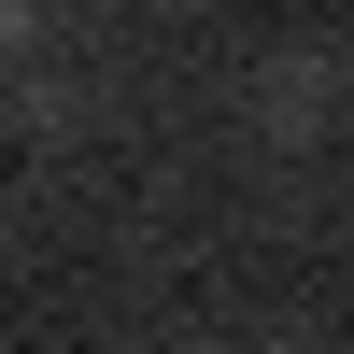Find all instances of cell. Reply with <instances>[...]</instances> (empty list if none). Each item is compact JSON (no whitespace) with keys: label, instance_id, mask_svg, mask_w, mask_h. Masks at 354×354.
Returning <instances> with one entry per match:
<instances>
[{"label":"cell","instance_id":"obj_1","mask_svg":"<svg viewBox=\"0 0 354 354\" xmlns=\"http://www.w3.org/2000/svg\"><path fill=\"white\" fill-rule=\"evenodd\" d=\"M43 15H57V0H0V57H15V43H43Z\"/></svg>","mask_w":354,"mask_h":354}]
</instances>
